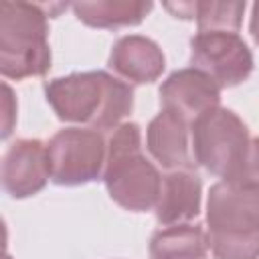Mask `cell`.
<instances>
[{
  "mask_svg": "<svg viewBox=\"0 0 259 259\" xmlns=\"http://www.w3.org/2000/svg\"><path fill=\"white\" fill-rule=\"evenodd\" d=\"M103 182L113 202L132 212L156 208L162 176L142 152V134L138 123H121L107 142Z\"/></svg>",
  "mask_w": 259,
  "mask_h": 259,
  "instance_id": "3957f363",
  "label": "cell"
},
{
  "mask_svg": "<svg viewBox=\"0 0 259 259\" xmlns=\"http://www.w3.org/2000/svg\"><path fill=\"white\" fill-rule=\"evenodd\" d=\"M164 8L168 12H172V16L176 18H194V8H196V2H168L164 4Z\"/></svg>",
  "mask_w": 259,
  "mask_h": 259,
  "instance_id": "ac0fdd59",
  "label": "cell"
},
{
  "mask_svg": "<svg viewBox=\"0 0 259 259\" xmlns=\"http://www.w3.org/2000/svg\"><path fill=\"white\" fill-rule=\"evenodd\" d=\"M206 225L214 259H259V186L241 180L212 184Z\"/></svg>",
  "mask_w": 259,
  "mask_h": 259,
  "instance_id": "7a4b0ae2",
  "label": "cell"
},
{
  "mask_svg": "<svg viewBox=\"0 0 259 259\" xmlns=\"http://www.w3.org/2000/svg\"><path fill=\"white\" fill-rule=\"evenodd\" d=\"M221 87L202 71L194 67L178 69L160 87L162 109L182 115L192 123L198 115L219 107Z\"/></svg>",
  "mask_w": 259,
  "mask_h": 259,
  "instance_id": "9c48e42d",
  "label": "cell"
},
{
  "mask_svg": "<svg viewBox=\"0 0 259 259\" xmlns=\"http://www.w3.org/2000/svg\"><path fill=\"white\" fill-rule=\"evenodd\" d=\"M107 63L109 69L136 85L154 83L166 67V59L158 42L142 34L121 36L111 47Z\"/></svg>",
  "mask_w": 259,
  "mask_h": 259,
  "instance_id": "8fae6325",
  "label": "cell"
},
{
  "mask_svg": "<svg viewBox=\"0 0 259 259\" xmlns=\"http://www.w3.org/2000/svg\"><path fill=\"white\" fill-rule=\"evenodd\" d=\"M47 103L61 121L93 130H115L134 109V91L107 71H85L57 77L45 85Z\"/></svg>",
  "mask_w": 259,
  "mask_h": 259,
  "instance_id": "6da1fadb",
  "label": "cell"
},
{
  "mask_svg": "<svg viewBox=\"0 0 259 259\" xmlns=\"http://www.w3.org/2000/svg\"><path fill=\"white\" fill-rule=\"evenodd\" d=\"M245 2H196L198 32H237L243 22Z\"/></svg>",
  "mask_w": 259,
  "mask_h": 259,
  "instance_id": "9a60e30c",
  "label": "cell"
},
{
  "mask_svg": "<svg viewBox=\"0 0 259 259\" xmlns=\"http://www.w3.org/2000/svg\"><path fill=\"white\" fill-rule=\"evenodd\" d=\"M249 30H251V36L255 38V42H259V2H255V4H253L251 22H249Z\"/></svg>",
  "mask_w": 259,
  "mask_h": 259,
  "instance_id": "d6986e66",
  "label": "cell"
},
{
  "mask_svg": "<svg viewBox=\"0 0 259 259\" xmlns=\"http://www.w3.org/2000/svg\"><path fill=\"white\" fill-rule=\"evenodd\" d=\"M51 69L49 24L40 4H0V73L6 79L40 77Z\"/></svg>",
  "mask_w": 259,
  "mask_h": 259,
  "instance_id": "277c9868",
  "label": "cell"
},
{
  "mask_svg": "<svg viewBox=\"0 0 259 259\" xmlns=\"http://www.w3.org/2000/svg\"><path fill=\"white\" fill-rule=\"evenodd\" d=\"M152 2L144 0H97L75 2L71 8L75 16L91 28H123L140 24L152 10Z\"/></svg>",
  "mask_w": 259,
  "mask_h": 259,
  "instance_id": "5bb4252c",
  "label": "cell"
},
{
  "mask_svg": "<svg viewBox=\"0 0 259 259\" xmlns=\"http://www.w3.org/2000/svg\"><path fill=\"white\" fill-rule=\"evenodd\" d=\"M188 121L168 109H162L146 130V146L154 160L168 170H192L196 162L188 150Z\"/></svg>",
  "mask_w": 259,
  "mask_h": 259,
  "instance_id": "30bf717a",
  "label": "cell"
},
{
  "mask_svg": "<svg viewBox=\"0 0 259 259\" xmlns=\"http://www.w3.org/2000/svg\"><path fill=\"white\" fill-rule=\"evenodd\" d=\"M51 178L47 144L40 140H16L2 160V186L12 198H28L40 192Z\"/></svg>",
  "mask_w": 259,
  "mask_h": 259,
  "instance_id": "ba28073f",
  "label": "cell"
},
{
  "mask_svg": "<svg viewBox=\"0 0 259 259\" xmlns=\"http://www.w3.org/2000/svg\"><path fill=\"white\" fill-rule=\"evenodd\" d=\"M190 134L196 164L223 180H239L243 176L251 138L235 111L214 107L190 123Z\"/></svg>",
  "mask_w": 259,
  "mask_h": 259,
  "instance_id": "5b68a950",
  "label": "cell"
},
{
  "mask_svg": "<svg viewBox=\"0 0 259 259\" xmlns=\"http://www.w3.org/2000/svg\"><path fill=\"white\" fill-rule=\"evenodd\" d=\"M2 89H4V125H2V138L6 140L12 134V127H14V121H16V101H14L12 89L6 83L2 85Z\"/></svg>",
  "mask_w": 259,
  "mask_h": 259,
  "instance_id": "e0dca14e",
  "label": "cell"
},
{
  "mask_svg": "<svg viewBox=\"0 0 259 259\" xmlns=\"http://www.w3.org/2000/svg\"><path fill=\"white\" fill-rule=\"evenodd\" d=\"M51 180L59 186H81L101 178L107 144L99 130L65 127L47 144Z\"/></svg>",
  "mask_w": 259,
  "mask_h": 259,
  "instance_id": "8992f818",
  "label": "cell"
},
{
  "mask_svg": "<svg viewBox=\"0 0 259 259\" xmlns=\"http://www.w3.org/2000/svg\"><path fill=\"white\" fill-rule=\"evenodd\" d=\"M239 180L259 186V138H253L251 144H249V154H247L245 170H243V176Z\"/></svg>",
  "mask_w": 259,
  "mask_h": 259,
  "instance_id": "2e32d148",
  "label": "cell"
},
{
  "mask_svg": "<svg viewBox=\"0 0 259 259\" xmlns=\"http://www.w3.org/2000/svg\"><path fill=\"white\" fill-rule=\"evenodd\" d=\"M190 65L223 89L249 79L253 55L237 32H198L190 38Z\"/></svg>",
  "mask_w": 259,
  "mask_h": 259,
  "instance_id": "52a82bcc",
  "label": "cell"
},
{
  "mask_svg": "<svg viewBox=\"0 0 259 259\" xmlns=\"http://www.w3.org/2000/svg\"><path fill=\"white\" fill-rule=\"evenodd\" d=\"M202 182L192 170H172L162 176V190L156 204V219L170 227L192 221L200 212Z\"/></svg>",
  "mask_w": 259,
  "mask_h": 259,
  "instance_id": "7c38bea8",
  "label": "cell"
},
{
  "mask_svg": "<svg viewBox=\"0 0 259 259\" xmlns=\"http://www.w3.org/2000/svg\"><path fill=\"white\" fill-rule=\"evenodd\" d=\"M148 251L150 259H206L208 237L202 225L178 223L158 229Z\"/></svg>",
  "mask_w": 259,
  "mask_h": 259,
  "instance_id": "4fadbf2b",
  "label": "cell"
}]
</instances>
